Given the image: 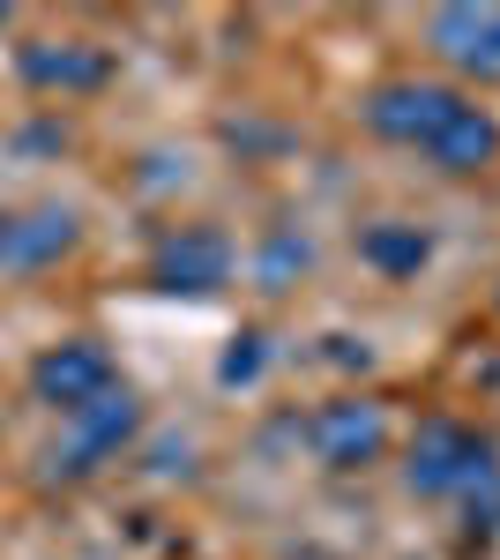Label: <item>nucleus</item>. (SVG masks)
<instances>
[{
  "label": "nucleus",
  "instance_id": "nucleus-4",
  "mask_svg": "<svg viewBox=\"0 0 500 560\" xmlns=\"http://www.w3.org/2000/svg\"><path fill=\"white\" fill-rule=\"evenodd\" d=\"M68 427V448H53V471L60 478H90L105 471V464H120L127 441L142 433V404H135V388H113L105 404H90V411H75V419H60Z\"/></svg>",
  "mask_w": 500,
  "mask_h": 560
},
{
  "label": "nucleus",
  "instance_id": "nucleus-2",
  "mask_svg": "<svg viewBox=\"0 0 500 560\" xmlns=\"http://www.w3.org/2000/svg\"><path fill=\"white\" fill-rule=\"evenodd\" d=\"M478 471H493V448L463 419H418L411 448H404V478H411L418 501H456Z\"/></svg>",
  "mask_w": 500,
  "mask_h": 560
},
{
  "label": "nucleus",
  "instance_id": "nucleus-13",
  "mask_svg": "<svg viewBox=\"0 0 500 560\" xmlns=\"http://www.w3.org/2000/svg\"><path fill=\"white\" fill-rule=\"evenodd\" d=\"M217 374H224V382H254V374H261V337H240V351H224Z\"/></svg>",
  "mask_w": 500,
  "mask_h": 560
},
{
  "label": "nucleus",
  "instance_id": "nucleus-7",
  "mask_svg": "<svg viewBox=\"0 0 500 560\" xmlns=\"http://www.w3.org/2000/svg\"><path fill=\"white\" fill-rule=\"evenodd\" d=\"M15 75L38 97H90V90L113 83V52L90 38H31L15 52Z\"/></svg>",
  "mask_w": 500,
  "mask_h": 560
},
{
  "label": "nucleus",
  "instance_id": "nucleus-14",
  "mask_svg": "<svg viewBox=\"0 0 500 560\" xmlns=\"http://www.w3.org/2000/svg\"><path fill=\"white\" fill-rule=\"evenodd\" d=\"M8 224H15V217H8V210H0V255H8Z\"/></svg>",
  "mask_w": 500,
  "mask_h": 560
},
{
  "label": "nucleus",
  "instance_id": "nucleus-6",
  "mask_svg": "<svg viewBox=\"0 0 500 560\" xmlns=\"http://www.w3.org/2000/svg\"><path fill=\"white\" fill-rule=\"evenodd\" d=\"M232 277V240L217 224H172L165 240L150 247V284L172 300H202Z\"/></svg>",
  "mask_w": 500,
  "mask_h": 560
},
{
  "label": "nucleus",
  "instance_id": "nucleus-10",
  "mask_svg": "<svg viewBox=\"0 0 500 560\" xmlns=\"http://www.w3.org/2000/svg\"><path fill=\"white\" fill-rule=\"evenodd\" d=\"M75 247V210H60V202H38V210H23L8 224V269H45V261H60Z\"/></svg>",
  "mask_w": 500,
  "mask_h": 560
},
{
  "label": "nucleus",
  "instance_id": "nucleus-11",
  "mask_svg": "<svg viewBox=\"0 0 500 560\" xmlns=\"http://www.w3.org/2000/svg\"><path fill=\"white\" fill-rule=\"evenodd\" d=\"M359 255L374 261L381 277H418V269H426V255H433V240H426L418 224L381 217V224H367V232H359Z\"/></svg>",
  "mask_w": 500,
  "mask_h": 560
},
{
  "label": "nucleus",
  "instance_id": "nucleus-3",
  "mask_svg": "<svg viewBox=\"0 0 500 560\" xmlns=\"http://www.w3.org/2000/svg\"><path fill=\"white\" fill-rule=\"evenodd\" d=\"M306 448H314V464L322 471H367L388 456V411H381L374 396H336L322 411H306Z\"/></svg>",
  "mask_w": 500,
  "mask_h": 560
},
{
  "label": "nucleus",
  "instance_id": "nucleus-5",
  "mask_svg": "<svg viewBox=\"0 0 500 560\" xmlns=\"http://www.w3.org/2000/svg\"><path fill=\"white\" fill-rule=\"evenodd\" d=\"M456 105H463V90L433 83V75H396V83H381L374 97H367V128H374L381 142H396V150H426Z\"/></svg>",
  "mask_w": 500,
  "mask_h": 560
},
{
  "label": "nucleus",
  "instance_id": "nucleus-9",
  "mask_svg": "<svg viewBox=\"0 0 500 560\" xmlns=\"http://www.w3.org/2000/svg\"><path fill=\"white\" fill-rule=\"evenodd\" d=\"M426 158H433L441 173H456V179L463 173H486V165L500 158V120L486 113V105H470V97H463L456 113L441 120V135L426 142Z\"/></svg>",
  "mask_w": 500,
  "mask_h": 560
},
{
  "label": "nucleus",
  "instance_id": "nucleus-12",
  "mask_svg": "<svg viewBox=\"0 0 500 560\" xmlns=\"http://www.w3.org/2000/svg\"><path fill=\"white\" fill-rule=\"evenodd\" d=\"M456 509H463V530H470V538H493V530H500V464L463 486Z\"/></svg>",
  "mask_w": 500,
  "mask_h": 560
},
{
  "label": "nucleus",
  "instance_id": "nucleus-8",
  "mask_svg": "<svg viewBox=\"0 0 500 560\" xmlns=\"http://www.w3.org/2000/svg\"><path fill=\"white\" fill-rule=\"evenodd\" d=\"M433 52L456 68V75H478V83H500V0H456V8H433Z\"/></svg>",
  "mask_w": 500,
  "mask_h": 560
},
{
  "label": "nucleus",
  "instance_id": "nucleus-1",
  "mask_svg": "<svg viewBox=\"0 0 500 560\" xmlns=\"http://www.w3.org/2000/svg\"><path fill=\"white\" fill-rule=\"evenodd\" d=\"M113 388H120V359L97 345V337H60V345H45L31 359V396H38L45 411H60V419L105 404Z\"/></svg>",
  "mask_w": 500,
  "mask_h": 560
}]
</instances>
